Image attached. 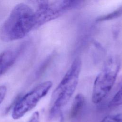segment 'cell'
<instances>
[{
    "label": "cell",
    "mask_w": 122,
    "mask_h": 122,
    "mask_svg": "<svg viewBox=\"0 0 122 122\" xmlns=\"http://www.w3.org/2000/svg\"><path fill=\"white\" fill-rule=\"evenodd\" d=\"M7 92V88L5 85L0 86V105L4 100Z\"/></svg>",
    "instance_id": "11"
},
{
    "label": "cell",
    "mask_w": 122,
    "mask_h": 122,
    "mask_svg": "<svg viewBox=\"0 0 122 122\" xmlns=\"http://www.w3.org/2000/svg\"><path fill=\"white\" fill-rule=\"evenodd\" d=\"M24 47L22 44L16 50H7L0 53V77L13 65Z\"/></svg>",
    "instance_id": "5"
},
{
    "label": "cell",
    "mask_w": 122,
    "mask_h": 122,
    "mask_svg": "<svg viewBox=\"0 0 122 122\" xmlns=\"http://www.w3.org/2000/svg\"><path fill=\"white\" fill-rule=\"evenodd\" d=\"M85 105V99L81 93L77 94L71 107L69 116L71 119L77 118L81 113Z\"/></svg>",
    "instance_id": "6"
},
{
    "label": "cell",
    "mask_w": 122,
    "mask_h": 122,
    "mask_svg": "<svg viewBox=\"0 0 122 122\" xmlns=\"http://www.w3.org/2000/svg\"><path fill=\"white\" fill-rule=\"evenodd\" d=\"M117 115L120 119V122H122V112L119 113H118Z\"/></svg>",
    "instance_id": "13"
},
{
    "label": "cell",
    "mask_w": 122,
    "mask_h": 122,
    "mask_svg": "<svg viewBox=\"0 0 122 122\" xmlns=\"http://www.w3.org/2000/svg\"><path fill=\"white\" fill-rule=\"evenodd\" d=\"M122 15V7L118 9L117 10L114 11V12L106 15L105 16H103L102 17H101L100 18H98L97 20V21H103L105 20H110L111 19H113L115 18H117L120 16H121Z\"/></svg>",
    "instance_id": "9"
},
{
    "label": "cell",
    "mask_w": 122,
    "mask_h": 122,
    "mask_svg": "<svg viewBox=\"0 0 122 122\" xmlns=\"http://www.w3.org/2000/svg\"><path fill=\"white\" fill-rule=\"evenodd\" d=\"M100 122H120L117 114L109 115L104 117Z\"/></svg>",
    "instance_id": "10"
},
{
    "label": "cell",
    "mask_w": 122,
    "mask_h": 122,
    "mask_svg": "<svg viewBox=\"0 0 122 122\" xmlns=\"http://www.w3.org/2000/svg\"><path fill=\"white\" fill-rule=\"evenodd\" d=\"M121 105H122V85L111 100L109 106L111 108H113Z\"/></svg>",
    "instance_id": "7"
},
{
    "label": "cell",
    "mask_w": 122,
    "mask_h": 122,
    "mask_svg": "<svg viewBox=\"0 0 122 122\" xmlns=\"http://www.w3.org/2000/svg\"><path fill=\"white\" fill-rule=\"evenodd\" d=\"M81 68V60L77 57L53 91L49 111V117L51 119L61 113L62 109L73 95L78 83Z\"/></svg>",
    "instance_id": "2"
},
{
    "label": "cell",
    "mask_w": 122,
    "mask_h": 122,
    "mask_svg": "<svg viewBox=\"0 0 122 122\" xmlns=\"http://www.w3.org/2000/svg\"><path fill=\"white\" fill-rule=\"evenodd\" d=\"M27 1L32 7L35 8L36 10L44 8L49 4L48 0H27Z\"/></svg>",
    "instance_id": "8"
},
{
    "label": "cell",
    "mask_w": 122,
    "mask_h": 122,
    "mask_svg": "<svg viewBox=\"0 0 122 122\" xmlns=\"http://www.w3.org/2000/svg\"><path fill=\"white\" fill-rule=\"evenodd\" d=\"M35 27V12L25 3L16 5L0 28V39L10 42L25 37Z\"/></svg>",
    "instance_id": "1"
},
{
    "label": "cell",
    "mask_w": 122,
    "mask_h": 122,
    "mask_svg": "<svg viewBox=\"0 0 122 122\" xmlns=\"http://www.w3.org/2000/svg\"><path fill=\"white\" fill-rule=\"evenodd\" d=\"M120 69V62L115 58H109L96 76L93 87L92 102L95 104L102 102L112 89Z\"/></svg>",
    "instance_id": "3"
},
{
    "label": "cell",
    "mask_w": 122,
    "mask_h": 122,
    "mask_svg": "<svg viewBox=\"0 0 122 122\" xmlns=\"http://www.w3.org/2000/svg\"><path fill=\"white\" fill-rule=\"evenodd\" d=\"M52 86V82L50 81L43 82L18 100L12 112V118L14 120L19 119L33 109L48 93Z\"/></svg>",
    "instance_id": "4"
},
{
    "label": "cell",
    "mask_w": 122,
    "mask_h": 122,
    "mask_svg": "<svg viewBox=\"0 0 122 122\" xmlns=\"http://www.w3.org/2000/svg\"><path fill=\"white\" fill-rule=\"evenodd\" d=\"M39 113L38 112H35L31 115L28 122H39Z\"/></svg>",
    "instance_id": "12"
}]
</instances>
